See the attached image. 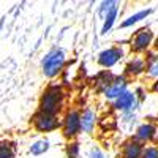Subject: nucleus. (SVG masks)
Returning <instances> with one entry per match:
<instances>
[{"label":"nucleus","mask_w":158,"mask_h":158,"mask_svg":"<svg viewBox=\"0 0 158 158\" xmlns=\"http://www.w3.org/2000/svg\"><path fill=\"white\" fill-rule=\"evenodd\" d=\"M63 101H65V92L62 85L51 84L41 94L38 111H41L44 114H51V115H59V112L63 108Z\"/></svg>","instance_id":"f257e3e1"},{"label":"nucleus","mask_w":158,"mask_h":158,"mask_svg":"<svg viewBox=\"0 0 158 158\" xmlns=\"http://www.w3.org/2000/svg\"><path fill=\"white\" fill-rule=\"evenodd\" d=\"M65 63H67V56H65V51L60 48H52L48 54L43 57L41 62V70L43 74L49 79L56 77L57 74H60L65 68Z\"/></svg>","instance_id":"f03ea898"},{"label":"nucleus","mask_w":158,"mask_h":158,"mask_svg":"<svg viewBox=\"0 0 158 158\" xmlns=\"http://www.w3.org/2000/svg\"><path fill=\"white\" fill-rule=\"evenodd\" d=\"M62 133L67 139H74L81 133V111L68 109L62 118Z\"/></svg>","instance_id":"7ed1b4c3"},{"label":"nucleus","mask_w":158,"mask_h":158,"mask_svg":"<svg viewBox=\"0 0 158 158\" xmlns=\"http://www.w3.org/2000/svg\"><path fill=\"white\" fill-rule=\"evenodd\" d=\"M32 123L40 133H52V131L62 128V118H59V115H51L38 111L32 117Z\"/></svg>","instance_id":"20e7f679"},{"label":"nucleus","mask_w":158,"mask_h":158,"mask_svg":"<svg viewBox=\"0 0 158 158\" xmlns=\"http://www.w3.org/2000/svg\"><path fill=\"white\" fill-rule=\"evenodd\" d=\"M153 32L150 29H139L133 36H131V41H130V48L131 51L135 52V54H144V52H147L150 51V46L153 43Z\"/></svg>","instance_id":"39448f33"},{"label":"nucleus","mask_w":158,"mask_h":158,"mask_svg":"<svg viewBox=\"0 0 158 158\" xmlns=\"http://www.w3.org/2000/svg\"><path fill=\"white\" fill-rule=\"evenodd\" d=\"M122 59H123V51H122V48L111 46V48H108V49H104V51L100 52L97 62H98V65H100L101 68L109 70V68L114 67V65H117Z\"/></svg>","instance_id":"423d86ee"},{"label":"nucleus","mask_w":158,"mask_h":158,"mask_svg":"<svg viewBox=\"0 0 158 158\" xmlns=\"http://www.w3.org/2000/svg\"><path fill=\"white\" fill-rule=\"evenodd\" d=\"M138 104H139L138 97H136L135 92H131V90H127L125 94H122L115 101H112L114 109L115 111H120L123 114H131V112L136 109Z\"/></svg>","instance_id":"0eeeda50"},{"label":"nucleus","mask_w":158,"mask_h":158,"mask_svg":"<svg viewBox=\"0 0 158 158\" xmlns=\"http://www.w3.org/2000/svg\"><path fill=\"white\" fill-rule=\"evenodd\" d=\"M156 133H158V128H156V125L153 122H144V123H141L136 128L133 139L138 141V142H141L142 146H144V144H147V142L155 141Z\"/></svg>","instance_id":"6e6552de"},{"label":"nucleus","mask_w":158,"mask_h":158,"mask_svg":"<svg viewBox=\"0 0 158 158\" xmlns=\"http://www.w3.org/2000/svg\"><path fill=\"white\" fill-rule=\"evenodd\" d=\"M128 87V81H127V77L122 74V76H115V79H114V82L103 92V95H104V98H108V100H112V101H115L118 97H120L122 94H125V92L128 90L127 89Z\"/></svg>","instance_id":"1a4fd4ad"},{"label":"nucleus","mask_w":158,"mask_h":158,"mask_svg":"<svg viewBox=\"0 0 158 158\" xmlns=\"http://www.w3.org/2000/svg\"><path fill=\"white\" fill-rule=\"evenodd\" d=\"M144 73H146V57L135 56V57H131L128 60V63L125 65V74L127 76L138 77Z\"/></svg>","instance_id":"9d476101"},{"label":"nucleus","mask_w":158,"mask_h":158,"mask_svg":"<svg viewBox=\"0 0 158 158\" xmlns=\"http://www.w3.org/2000/svg\"><path fill=\"white\" fill-rule=\"evenodd\" d=\"M97 122H98V115L92 108H85L84 111H81V131H84L87 135L94 133Z\"/></svg>","instance_id":"9b49d317"},{"label":"nucleus","mask_w":158,"mask_h":158,"mask_svg":"<svg viewBox=\"0 0 158 158\" xmlns=\"http://www.w3.org/2000/svg\"><path fill=\"white\" fill-rule=\"evenodd\" d=\"M144 149H146V146H142L141 142L130 139L122 146L120 153H122V158H141L144 153Z\"/></svg>","instance_id":"f8f14e48"},{"label":"nucleus","mask_w":158,"mask_h":158,"mask_svg":"<svg viewBox=\"0 0 158 158\" xmlns=\"http://www.w3.org/2000/svg\"><path fill=\"white\" fill-rule=\"evenodd\" d=\"M146 74L150 79H158V51H149L146 54Z\"/></svg>","instance_id":"ddd939ff"},{"label":"nucleus","mask_w":158,"mask_h":158,"mask_svg":"<svg viewBox=\"0 0 158 158\" xmlns=\"http://www.w3.org/2000/svg\"><path fill=\"white\" fill-rule=\"evenodd\" d=\"M152 11H153L152 8H147V10H141V11L135 13V15L128 16L127 19H123V21L120 22V27H122V29H128V27H133V25L139 24L141 21H144L146 18H149V16L152 15Z\"/></svg>","instance_id":"4468645a"},{"label":"nucleus","mask_w":158,"mask_h":158,"mask_svg":"<svg viewBox=\"0 0 158 158\" xmlns=\"http://www.w3.org/2000/svg\"><path fill=\"white\" fill-rule=\"evenodd\" d=\"M114 79H115V76H114L109 70H104V71L98 73L97 77H95V84H97L98 92H101V94H103V92L114 82Z\"/></svg>","instance_id":"2eb2a0df"},{"label":"nucleus","mask_w":158,"mask_h":158,"mask_svg":"<svg viewBox=\"0 0 158 158\" xmlns=\"http://www.w3.org/2000/svg\"><path fill=\"white\" fill-rule=\"evenodd\" d=\"M117 15H118V5L114 6V8L108 13V16L104 18V21H103V27H101V33H103V35H108V33L111 32V29L114 27V24H115Z\"/></svg>","instance_id":"dca6fc26"},{"label":"nucleus","mask_w":158,"mask_h":158,"mask_svg":"<svg viewBox=\"0 0 158 158\" xmlns=\"http://www.w3.org/2000/svg\"><path fill=\"white\" fill-rule=\"evenodd\" d=\"M16 149L10 141H0V158H15Z\"/></svg>","instance_id":"f3484780"},{"label":"nucleus","mask_w":158,"mask_h":158,"mask_svg":"<svg viewBox=\"0 0 158 158\" xmlns=\"http://www.w3.org/2000/svg\"><path fill=\"white\" fill-rule=\"evenodd\" d=\"M49 150V141L48 139H40L36 142L32 144V147H30V153L32 155H43Z\"/></svg>","instance_id":"a211bd4d"},{"label":"nucleus","mask_w":158,"mask_h":158,"mask_svg":"<svg viewBox=\"0 0 158 158\" xmlns=\"http://www.w3.org/2000/svg\"><path fill=\"white\" fill-rule=\"evenodd\" d=\"M118 5V2H115V0H108V2H101V5H100V8H98V15H100V18L104 21V18L108 16V13L114 8V6H117Z\"/></svg>","instance_id":"6ab92c4d"},{"label":"nucleus","mask_w":158,"mask_h":158,"mask_svg":"<svg viewBox=\"0 0 158 158\" xmlns=\"http://www.w3.org/2000/svg\"><path fill=\"white\" fill-rule=\"evenodd\" d=\"M67 158H79V142L71 141L67 146Z\"/></svg>","instance_id":"aec40b11"},{"label":"nucleus","mask_w":158,"mask_h":158,"mask_svg":"<svg viewBox=\"0 0 158 158\" xmlns=\"http://www.w3.org/2000/svg\"><path fill=\"white\" fill-rule=\"evenodd\" d=\"M141 158H158V147H156V146H149V147H146Z\"/></svg>","instance_id":"412c9836"},{"label":"nucleus","mask_w":158,"mask_h":158,"mask_svg":"<svg viewBox=\"0 0 158 158\" xmlns=\"http://www.w3.org/2000/svg\"><path fill=\"white\" fill-rule=\"evenodd\" d=\"M90 158H104V153L98 147H94L90 150Z\"/></svg>","instance_id":"4be33fe9"},{"label":"nucleus","mask_w":158,"mask_h":158,"mask_svg":"<svg viewBox=\"0 0 158 158\" xmlns=\"http://www.w3.org/2000/svg\"><path fill=\"white\" fill-rule=\"evenodd\" d=\"M136 97H138V101H142V100H146V94H144V90H142V87H139L136 92Z\"/></svg>","instance_id":"5701e85b"},{"label":"nucleus","mask_w":158,"mask_h":158,"mask_svg":"<svg viewBox=\"0 0 158 158\" xmlns=\"http://www.w3.org/2000/svg\"><path fill=\"white\" fill-rule=\"evenodd\" d=\"M153 46H155V51H158V36L155 38V44Z\"/></svg>","instance_id":"b1692460"},{"label":"nucleus","mask_w":158,"mask_h":158,"mask_svg":"<svg viewBox=\"0 0 158 158\" xmlns=\"http://www.w3.org/2000/svg\"><path fill=\"white\" fill-rule=\"evenodd\" d=\"M155 144H156V147H158V133H156V136H155Z\"/></svg>","instance_id":"393cba45"},{"label":"nucleus","mask_w":158,"mask_h":158,"mask_svg":"<svg viewBox=\"0 0 158 158\" xmlns=\"http://www.w3.org/2000/svg\"><path fill=\"white\" fill-rule=\"evenodd\" d=\"M153 89H155V90H158V84H155V85H153Z\"/></svg>","instance_id":"a878e982"},{"label":"nucleus","mask_w":158,"mask_h":158,"mask_svg":"<svg viewBox=\"0 0 158 158\" xmlns=\"http://www.w3.org/2000/svg\"><path fill=\"white\" fill-rule=\"evenodd\" d=\"M156 118H158V117H156Z\"/></svg>","instance_id":"bb28decb"}]
</instances>
